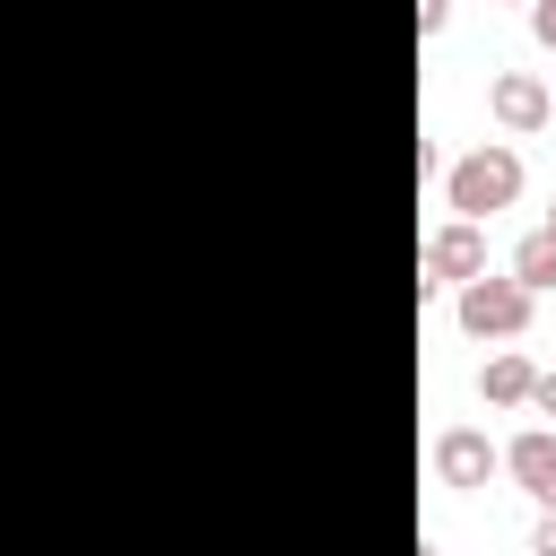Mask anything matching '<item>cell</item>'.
<instances>
[{
	"instance_id": "6",
	"label": "cell",
	"mask_w": 556,
	"mask_h": 556,
	"mask_svg": "<svg viewBox=\"0 0 556 556\" xmlns=\"http://www.w3.org/2000/svg\"><path fill=\"white\" fill-rule=\"evenodd\" d=\"M504 478L530 495V504H556V426H521L504 443Z\"/></svg>"
},
{
	"instance_id": "11",
	"label": "cell",
	"mask_w": 556,
	"mask_h": 556,
	"mask_svg": "<svg viewBox=\"0 0 556 556\" xmlns=\"http://www.w3.org/2000/svg\"><path fill=\"white\" fill-rule=\"evenodd\" d=\"M443 17H452V0H417V35H443Z\"/></svg>"
},
{
	"instance_id": "3",
	"label": "cell",
	"mask_w": 556,
	"mask_h": 556,
	"mask_svg": "<svg viewBox=\"0 0 556 556\" xmlns=\"http://www.w3.org/2000/svg\"><path fill=\"white\" fill-rule=\"evenodd\" d=\"M478 269H486V217H452V226L426 235V278H417V295L460 287V278H478Z\"/></svg>"
},
{
	"instance_id": "1",
	"label": "cell",
	"mask_w": 556,
	"mask_h": 556,
	"mask_svg": "<svg viewBox=\"0 0 556 556\" xmlns=\"http://www.w3.org/2000/svg\"><path fill=\"white\" fill-rule=\"evenodd\" d=\"M521 200V156L504 148V139H486V148H469L460 165H443V208L452 217H495V208H513Z\"/></svg>"
},
{
	"instance_id": "4",
	"label": "cell",
	"mask_w": 556,
	"mask_h": 556,
	"mask_svg": "<svg viewBox=\"0 0 556 556\" xmlns=\"http://www.w3.org/2000/svg\"><path fill=\"white\" fill-rule=\"evenodd\" d=\"M486 113H495V130L530 139V130H547V122H556V96H547V78H539V70H495V78H486Z\"/></svg>"
},
{
	"instance_id": "13",
	"label": "cell",
	"mask_w": 556,
	"mask_h": 556,
	"mask_svg": "<svg viewBox=\"0 0 556 556\" xmlns=\"http://www.w3.org/2000/svg\"><path fill=\"white\" fill-rule=\"evenodd\" d=\"M547 235H556V200H547Z\"/></svg>"
},
{
	"instance_id": "7",
	"label": "cell",
	"mask_w": 556,
	"mask_h": 556,
	"mask_svg": "<svg viewBox=\"0 0 556 556\" xmlns=\"http://www.w3.org/2000/svg\"><path fill=\"white\" fill-rule=\"evenodd\" d=\"M530 374H539V365H530L521 348L495 339V356L478 365V400H486V408H521V400H530Z\"/></svg>"
},
{
	"instance_id": "5",
	"label": "cell",
	"mask_w": 556,
	"mask_h": 556,
	"mask_svg": "<svg viewBox=\"0 0 556 556\" xmlns=\"http://www.w3.org/2000/svg\"><path fill=\"white\" fill-rule=\"evenodd\" d=\"M495 469H504V443H486L478 426H443V434H434V478H443L452 495H478Z\"/></svg>"
},
{
	"instance_id": "10",
	"label": "cell",
	"mask_w": 556,
	"mask_h": 556,
	"mask_svg": "<svg viewBox=\"0 0 556 556\" xmlns=\"http://www.w3.org/2000/svg\"><path fill=\"white\" fill-rule=\"evenodd\" d=\"M530 35H539V43L556 52V0H530Z\"/></svg>"
},
{
	"instance_id": "2",
	"label": "cell",
	"mask_w": 556,
	"mask_h": 556,
	"mask_svg": "<svg viewBox=\"0 0 556 556\" xmlns=\"http://www.w3.org/2000/svg\"><path fill=\"white\" fill-rule=\"evenodd\" d=\"M452 321H460L469 339H521V330H530V287H521L513 269H504V278L478 269V278L452 287Z\"/></svg>"
},
{
	"instance_id": "8",
	"label": "cell",
	"mask_w": 556,
	"mask_h": 556,
	"mask_svg": "<svg viewBox=\"0 0 556 556\" xmlns=\"http://www.w3.org/2000/svg\"><path fill=\"white\" fill-rule=\"evenodd\" d=\"M513 278H521L530 295H539V287H556V235H547V226L513 243Z\"/></svg>"
},
{
	"instance_id": "12",
	"label": "cell",
	"mask_w": 556,
	"mask_h": 556,
	"mask_svg": "<svg viewBox=\"0 0 556 556\" xmlns=\"http://www.w3.org/2000/svg\"><path fill=\"white\" fill-rule=\"evenodd\" d=\"M530 547H539V556H556V504H539V530H530Z\"/></svg>"
},
{
	"instance_id": "9",
	"label": "cell",
	"mask_w": 556,
	"mask_h": 556,
	"mask_svg": "<svg viewBox=\"0 0 556 556\" xmlns=\"http://www.w3.org/2000/svg\"><path fill=\"white\" fill-rule=\"evenodd\" d=\"M521 408H539V417H556V365H547V374H530V400H521Z\"/></svg>"
},
{
	"instance_id": "14",
	"label": "cell",
	"mask_w": 556,
	"mask_h": 556,
	"mask_svg": "<svg viewBox=\"0 0 556 556\" xmlns=\"http://www.w3.org/2000/svg\"><path fill=\"white\" fill-rule=\"evenodd\" d=\"M547 96H556V78H547Z\"/></svg>"
}]
</instances>
